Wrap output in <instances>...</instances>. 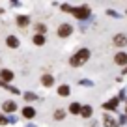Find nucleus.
<instances>
[{
  "mask_svg": "<svg viewBox=\"0 0 127 127\" xmlns=\"http://www.w3.org/2000/svg\"><path fill=\"white\" fill-rule=\"evenodd\" d=\"M24 99H26V101H34V99H36V95H34V94H26V95H24Z\"/></svg>",
  "mask_w": 127,
  "mask_h": 127,
  "instance_id": "obj_19",
  "label": "nucleus"
},
{
  "mask_svg": "<svg viewBox=\"0 0 127 127\" xmlns=\"http://www.w3.org/2000/svg\"><path fill=\"white\" fill-rule=\"evenodd\" d=\"M0 79L6 80V82H9V80L13 79V73L9 71V69H2V71H0Z\"/></svg>",
  "mask_w": 127,
  "mask_h": 127,
  "instance_id": "obj_6",
  "label": "nucleus"
},
{
  "mask_svg": "<svg viewBox=\"0 0 127 127\" xmlns=\"http://www.w3.org/2000/svg\"><path fill=\"white\" fill-rule=\"evenodd\" d=\"M71 32H73V26H71V24H60L58 36H60V37H67V36H71Z\"/></svg>",
  "mask_w": 127,
  "mask_h": 127,
  "instance_id": "obj_3",
  "label": "nucleus"
},
{
  "mask_svg": "<svg viewBox=\"0 0 127 127\" xmlns=\"http://www.w3.org/2000/svg\"><path fill=\"white\" fill-rule=\"evenodd\" d=\"M6 43H8V47H11V49H15V47H19V39H17L15 36H9L8 39H6Z\"/></svg>",
  "mask_w": 127,
  "mask_h": 127,
  "instance_id": "obj_8",
  "label": "nucleus"
},
{
  "mask_svg": "<svg viewBox=\"0 0 127 127\" xmlns=\"http://www.w3.org/2000/svg\"><path fill=\"white\" fill-rule=\"evenodd\" d=\"M54 118H56V120H64V118H65V112H64L62 108H58V110L54 112Z\"/></svg>",
  "mask_w": 127,
  "mask_h": 127,
  "instance_id": "obj_17",
  "label": "nucleus"
},
{
  "mask_svg": "<svg viewBox=\"0 0 127 127\" xmlns=\"http://www.w3.org/2000/svg\"><path fill=\"white\" fill-rule=\"evenodd\" d=\"M23 116L24 118H34V116H36V110H34L32 107H24L23 108Z\"/></svg>",
  "mask_w": 127,
  "mask_h": 127,
  "instance_id": "obj_7",
  "label": "nucleus"
},
{
  "mask_svg": "<svg viewBox=\"0 0 127 127\" xmlns=\"http://www.w3.org/2000/svg\"><path fill=\"white\" fill-rule=\"evenodd\" d=\"M88 58H90V51H88V49H80L79 52H75V54L71 56L69 64H71L73 67H79V65H82Z\"/></svg>",
  "mask_w": 127,
  "mask_h": 127,
  "instance_id": "obj_1",
  "label": "nucleus"
},
{
  "mask_svg": "<svg viewBox=\"0 0 127 127\" xmlns=\"http://www.w3.org/2000/svg\"><path fill=\"white\" fill-rule=\"evenodd\" d=\"M80 110H82V107H80L79 103H71V107H69V112H71V114H80Z\"/></svg>",
  "mask_w": 127,
  "mask_h": 127,
  "instance_id": "obj_10",
  "label": "nucleus"
},
{
  "mask_svg": "<svg viewBox=\"0 0 127 127\" xmlns=\"http://www.w3.org/2000/svg\"><path fill=\"white\" fill-rule=\"evenodd\" d=\"M125 43H127V36H125V34H116V36H114V45L123 47Z\"/></svg>",
  "mask_w": 127,
  "mask_h": 127,
  "instance_id": "obj_4",
  "label": "nucleus"
},
{
  "mask_svg": "<svg viewBox=\"0 0 127 127\" xmlns=\"http://www.w3.org/2000/svg\"><path fill=\"white\" fill-rule=\"evenodd\" d=\"M114 62L120 64V65H125V64H127V54H125V52H118L116 58H114Z\"/></svg>",
  "mask_w": 127,
  "mask_h": 127,
  "instance_id": "obj_5",
  "label": "nucleus"
},
{
  "mask_svg": "<svg viewBox=\"0 0 127 127\" xmlns=\"http://www.w3.org/2000/svg\"><path fill=\"white\" fill-rule=\"evenodd\" d=\"M15 108H17V105L13 103V101H6V103H4V110L6 112H13Z\"/></svg>",
  "mask_w": 127,
  "mask_h": 127,
  "instance_id": "obj_11",
  "label": "nucleus"
},
{
  "mask_svg": "<svg viewBox=\"0 0 127 127\" xmlns=\"http://www.w3.org/2000/svg\"><path fill=\"white\" fill-rule=\"evenodd\" d=\"M4 123H6V118H4V116H0V125H4Z\"/></svg>",
  "mask_w": 127,
  "mask_h": 127,
  "instance_id": "obj_20",
  "label": "nucleus"
},
{
  "mask_svg": "<svg viewBox=\"0 0 127 127\" xmlns=\"http://www.w3.org/2000/svg\"><path fill=\"white\" fill-rule=\"evenodd\" d=\"M64 9H65V11H71L77 19H88V15H90V8H88V6H82V8H69V6H64Z\"/></svg>",
  "mask_w": 127,
  "mask_h": 127,
  "instance_id": "obj_2",
  "label": "nucleus"
},
{
  "mask_svg": "<svg viewBox=\"0 0 127 127\" xmlns=\"http://www.w3.org/2000/svg\"><path fill=\"white\" fill-rule=\"evenodd\" d=\"M28 21H30V19H28L26 15H19V17H17V24H19V26H26Z\"/></svg>",
  "mask_w": 127,
  "mask_h": 127,
  "instance_id": "obj_12",
  "label": "nucleus"
},
{
  "mask_svg": "<svg viewBox=\"0 0 127 127\" xmlns=\"http://www.w3.org/2000/svg\"><path fill=\"white\" fill-rule=\"evenodd\" d=\"M41 82H43V86H52V84H54V79H52V75H43Z\"/></svg>",
  "mask_w": 127,
  "mask_h": 127,
  "instance_id": "obj_9",
  "label": "nucleus"
},
{
  "mask_svg": "<svg viewBox=\"0 0 127 127\" xmlns=\"http://www.w3.org/2000/svg\"><path fill=\"white\" fill-rule=\"evenodd\" d=\"M116 107H118V101H116V99H112V101H108V103H105V108H110V110H114Z\"/></svg>",
  "mask_w": 127,
  "mask_h": 127,
  "instance_id": "obj_15",
  "label": "nucleus"
},
{
  "mask_svg": "<svg viewBox=\"0 0 127 127\" xmlns=\"http://www.w3.org/2000/svg\"><path fill=\"white\" fill-rule=\"evenodd\" d=\"M37 32H39V34H41V36H43V34H45V30H47V28H45V24H37Z\"/></svg>",
  "mask_w": 127,
  "mask_h": 127,
  "instance_id": "obj_18",
  "label": "nucleus"
},
{
  "mask_svg": "<svg viewBox=\"0 0 127 127\" xmlns=\"http://www.w3.org/2000/svg\"><path fill=\"white\" fill-rule=\"evenodd\" d=\"M58 94H60V95H69V86H65V84H64V86H60V88H58Z\"/></svg>",
  "mask_w": 127,
  "mask_h": 127,
  "instance_id": "obj_16",
  "label": "nucleus"
},
{
  "mask_svg": "<svg viewBox=\"0 0 127 127\" xmlns=\"http://www.w3.org/2000/svg\"><path fill=\"white\" fill-rule=\"evenodd\" d=\"M34 43H36V45H43L45 43V37L41 36V34H36V36H34Z\"/></svg>",
  "mask_w": 127,
  "mask_h": 127,
  "instance_id": "obj_14",
  "label": "nucleus"
},
{
  "mask_svg": "<svg viewBox=\"0 0 127 127\" xmlns=\"http://www.w3.org/2000/svg\"><path fill=\"white\" fill-rule=\"evenodd\" d=\"M80 116H82V118H90L92 116V107H82V110H80Z\"/></svg>",
  "mask_w": 127,
  "mask_h": 127,
  "instance_id": "obj_13",
  "label": "nucleus"
}]
</instances>
